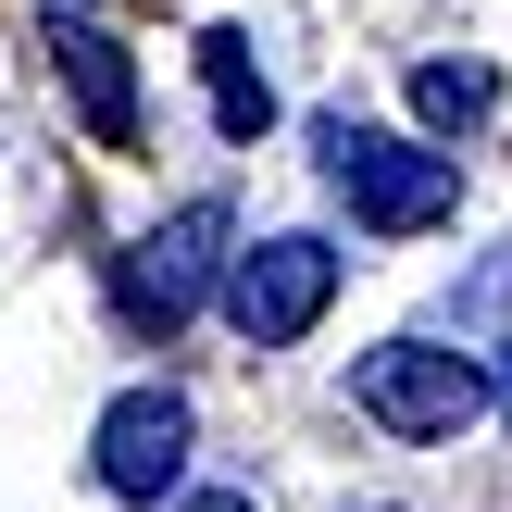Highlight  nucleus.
Returning <instances> with one entry per match:
<instances>
[{
  "label": "nucleus",
  "instance_id": "1",
  "mask_svg": "<svg viewBox=\"0 0 512 512\" xmlns=\"http://www.w3.org/2000/svg\"><path fill=\"white\" fill-rule=\"evenodd\" d=\"M313 150H325V188H338L350 213L375 225V238H425V225H450V200H463L450 150H425V138H388V125H350V113H325V125H313Z\"/></svg>",
  "mask_w": 512,
  "mask_h": 512
},
{
  "label": "nucleus",
  "instance_id": "2",
  "mask_svg": "<svg viewBox=\"0 0 512 512\" xmlns=\"http://www.w3.org/2000/svg\"><path fill=\"white\" fill-rule=\"evenodd\" d=\"M225 263H238V213H225V200H175V213L150 225L138 250H125L113 300H125V325H150V338H175V325H188L200 300L225 288Z\"/></svg>",
  "mask_w": 512,
  "mask_h": 512
},
{
  "label": "nucleus",
  "instance_id": "3",
  "mask_svg": "<svg viewBox=\"0 0 512 512\" xmlns=\"http://www.w3.org/2000/svg\"><path fill=\"white\" fill-rule=\"evenodd\" d=\"M350 400H363L388 438H463L488 413V363L475 350H438V338H388L350 363Z\"/></svg>",
  "mask_w": 512,
  "mask_h": 512
},
{
  "label": "nucleus",
  "instance_id": "4",
  "mask_svg": "<svg viewBox=\"0 0 512 512\" xmlns=\"http://www.w3.org/2000/svg\"><path fill=\"white\" fill-rule=\"evenodd\" d=\"M325 300H338V250L325 238H263L225 263V325H238L250 350H288L325 325Z\"/></svg>",
  "mask_w": 512,
  "mask_h": 512
},
{
  "label": "nucleus",
  "instance_id": "5",
  "mask_svg": "<svg viewBox=\"0 0 512 512\" xmlns=\"http://www.w3.org/2000/svg\"><path fill=\"white\" fill-rule=\"evenodd\" d=\"M188 438L200 425H188L175 388H125L113 413H100V488L113 500H175L188 488Z\"/></svg>",
  "mask_w": 512,
  "mask_h": 512
},
{
  "label": "nucleus",
  "instance_id": "6",
  "mask_svg": "<svg viewBox=\"0 0 512 512\" xmlns=\"http://www.w3.org/2000/svg\"><path fill=\"white\" fill-rule=\"evenodd\" d=\"M50 63H63V88L88 100V138H100V150H138L150 100H138V63H125V38H100L88 13H50Z\"/></svg>",
  "mask_w": 512,
  "mask_h": 512
},
{
  "label": "nucleus",
  "instance_id": "7",
  "mask_svg": "<svg viewBox=\"0 0 512 512\" xmlns=\"http://www.w3.org/2000/svg\"><path fill=\"white\" fill-rule=\"evenodd\" d=\"M200 88H213V125H225L238 150L275 125V88H263V63H250V38H238V25H213V38H200Z\"/></svg>",
  "mask_w": 512,
  "mask_h": 512
},
{
  "label": "nucleus",
  "instance_id": "8",
  "mask_svg": "<svg viewBox=\"0 0 512 512\" xmlns=\"http://www.w3.org/2000/svg\"><path fill=\"white\" fill-rule=\"evenodd\" d=\"M488 100H500V75L475 63V50H463V63H425V75H413V113L438 125V138H450V125H475Z\"/></svg>",
  "mask_w": 512,
  "mask_h": 512
},
{
  "label": "nucleus",
  "instance_id": "9",
  "mask_svg": "<svg viewBox=\"0 0 512 512\" xmlns=\"http://www.w3.org/2000/svg\"><path fill=\"white\" fill-rule=\"evenodd\" d=\"M450 313H463V325H512V250H500V263H475L463 288H450Z\"/></svg>",
  "mask_w": 512,
  "mask_h": 512
},
{
  "label": "nucleus",
  "instance_id": "10",
  "mask_svg": "<svg viewBox=\"0 0 512 512\" xmlns=\"http://www.w3.org/2000/svg\"><path fill=\"white\" fill-rule=\"evenodd\" d=\"M188 512H263V500H238V488H200V500H188Z\"/></svg>",
  "mask_w": 512,
  "mask_h": 512
},
{
  "label": "nucleus",
  "instance_id": "11",
  "mask_svg": "<svg viewBox=\"0 0 512 512\" xmlns=\"http://www.w3.org/2000/svg\"><path fill=\"white\" fill-rule=\"evenodd\" d=\"M488 400H500V425H512V363H500V375H488Z\"/></svg>",
  "mask_w": 512,
  "mask_h": 512
}]
</instances>
